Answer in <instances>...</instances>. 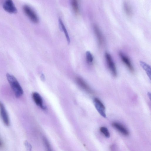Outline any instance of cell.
<instances>
[{
  "mask_svg": "<svg viewBox=\"0 0 151 151\" xmlns=\"http://www.w3.org/2000/svg\"><path fill=\"white\" fill-rule=\"evenodd\" d=\"M45 139L44 140V141L46 147L47 148V149L48 150H50V148L49 142H48V141L46 139Z\"/></svg>",
  "mask_w": 151,
  "mask_h": 151,
  "instance_id": "d6986e66",
  "label": "cell"
},
{
  "mask_svg": "<svg viewBox=\"0 0 151 151\" xmlns=\"http://www.w3.org/2000/svg\"><path fill=\"white\" fill-rule=\"evenodd\" d=\"M6 77L15 96L17 98L20 97L23 94V91L17 79L14 76L8 73L6 74Z\"/></svg>",
  "mask_w": 151,
  "mask_h": 151,
  "instance_id": "6da1fadb",
  "label": "cell"
},
{
  "mask_svg": "<svg viewBox=\"0 0 151 151\" xmlns=\"http://www.w3.org/2000/svg\"><path fill=\"white\" fill-rule=\"evenodd\" d=\"M71 4L73 10L76 15H78L79 13V8L78 0H71Z\"/></svg>",
  "mask_w": 151,
  "mask_h": 151,
  "instance_id": "7c38bea8",
  "label": "cell"
},
{
  "mask_svg": "<svg viewBox=\"0 0 151 151\" xmlns=\"http://www.w3.org/2000/svg\"><path fill=\"white\" fill-rule=\"evenodd\" d=\"M24 144L26 148L29 150H30L31 149V146L30 144L27 141L25 142Z\"/></svg>",
  "mask_w": 151,
  "mask_h": 151,
  "instance_id": "ac0fdd59",
  "label": "cell"
},
{
  "mask_svg": "<svg viewBox=\"0 0 151 151\" xmlns=\"http://www.w3.org/2000/svg\"><path fill=\"white\" fill-rule=\"evenodd\" d=\"M124 9L126 14L129 17L131 16L132 14L131 8L129 4L127 2H125L124 4Z\"/></svg>",
  "mask_w": 151,
  "mask_h": 151,
  "instance_id": "9a60e30c",
  "label": "cell"
},
{
  "mask_svg": "<svg viewBox=\"0 0 151 151\" xmlns=\"http://www.w3.org/2000/svg\"><path fill=\"white\" fill-rule=\"evenodd\" d=\"M93 102L96 109L99 114L103 117L106 118L105 108L102 102L97 98L94 99Z\"/></svg>",
  "mask_w": 151,
  "mask_h": 151,
  "instance_id": "277c9868",
  "label": "cell"
},
{
  "mask_svg": "<svg viewBox=\"0 0 151 151\" xmlns=\"http://www.w3.org/2000/svg\"><path fill=\"white\" fill-rule=\"evenodd\" d=\"M105 58L108 67L113 76L115 77L117 76V71L115 64L110 55L106 52L105 55Z\"/></svg>",
  "mask_w": 151,
  "mask_h": 151,
  "instance_id": "3957f363",
  "label": "cell"
},
{
  "mask_svg": "<svg viewBox=\"0 0 151 151\" xmlns=\"http://www.w3.org/2000/svg\"><path fill=\"white\" fill-rule=\"evenodd\" d=\"M119 55L122 60L129 70L132 73H133L134 71L133 66L128 57L121 52L119 53Z\"/></svg>",
  "mask_w": 151,
  "mask_h": 151,
  "instance_id": "52a82bcc",
  "label": "cell"
},
{
  "mask_svg": "<svg viewBox=\"0 0 151 151\" xmlns=\"http://www.w3.org/2000/svg\"><path fill=\"white\" fill-rule=\"evenodd\" d=\"M23 9L24 12L31 22L35 24L38 23L39 19L38 16L29 6L25 5L23 6Z\"/></svg>",
  "mask_w": 151,
  "mask_h": 151,
  "instance_id": "7a4b0ae2",
  "label": "cell"
},
{
  "mask_svg": "<svg viewBox=\"0 0 151 151\" xmlns=\"http://www.w3.org/2000/svg\"><path fill=\"white\" fill-rule=\"evenodd\" d=\"M0 115L2 120L6 126L9 125L10 122L9 117L3 104L0 101Z\"/></svg>",
  "mask_w": 151,
  "mask_h": 151,
  "instance_id": "8992f818",
  "label": "cell"
},
{
  "mask_svg": "<svg viewBox=\"0 0 151 151\" xmlns=\"http://www.w3.org/2000/svg\"><path fill=\"white\" fill-rule=\"evenodd\" d=\"M100 131L106 138H109L110 136V133L107 128L104 127H102L100 128Z\"/></svg>",
  "mask_w": 151,
  "mask_h": 151,
  "instance_id": "e0dca14e",
  "label": "cell"
},
{
  "mask_svg": "<svg viewBox=\"0 0 151 151\" xmlns=\"http://www.w3.org/2000/svg\"><path fill=\"white\" fill-rule=\"evenodd\" d=\"M93 28L98 44L99 46H101L103 44L104 42L103 36L101 30L97 25L95 24L94 25Z\"/></svg>",
  "mask_w": 151,
  "mask_h": 151,
  "instance_id": "9c48e42d",
  "label": "cell"
},
{
  "mask_svg": "<svg viewBox=\"0 0 151 151\" xmlns=\"http://www.w3.org/2000/svg\"><path fill=\"white\" fill-rule=\"evenodd\" d=\"M59 21L60 24L62 28V29L63 30L65 35L68 42V44H69L70 42V40L67 30L62 20L60 19H59Z\"/></svg>",
  "mask_w": 151,
  "mask_h": 151,
  "instance_id": "5bb4252c",
  "label": "cell"
},
{
  "mask_svg": "<svg viewBox=\"0 0 151 151\" xmlns=\"http://www.w3.org/2000/svg\"><path fill=\"white\" fill-rule=\"evenodd\" d=\"M76 81L78 84L83 89L90 94H93L94 92L88 84L81 78L77 77Z\"/></svg>",
  "mask_w": 151,
  "mask_h": 151,
  "instance_id": "ba28073f",
  "label": "cell"
},
{
  "mask_svg": "<svg viewBox=\"0 0 151 151\" xmlns=\"http://www.w3.org/2000/svg\"><path fill=\"white\" fill-rule=\"evenodd\" d=\"M140 64L150 78L151 77V68L150 66L145 62L142 61H140Z\"/></svg>",
  "mask_w": 151,
  "mask_h": 151,
  "instance_id": "4fadbf2b",
  "label": "cell"
},
{
  "mask_svg": "<svg viewBox=\"0 0 151 151\" xmlns=\"http://www.w3.org/2000/svg\"><path fill=\"white\" fill-rule=\"evenodd\" d=\"M4 142L0 137V148H3L4 146Z\"/></svg>",
  "mask_w": 151,
  "mask_h": 151,
  "instance_id": "ffe728a7",
  "label": "cell"
},
{
  "mask_svg": "<svg viewBox=\"0 0 151 151\" xmlns=\"http://www.w3.org/2000/svg\"><path fill=\"white\" fill-rule=\"evenodd\" d=\"M86 59L87 62L89 64H91L93 61V55L89 51H87L86 52Z\"/></svg>",
  "mask_w": 151,
  "mask_h": 151,
  "instance_id": "2e32d148",
  "label": "cell"
},
{
  "mask_svg": "<svg viewBox=\"0 0 151 151\" xmlns=\"http://www.w3.org/2000/svg\"><path fill=\"white\" fill-rule=\"evenodd\" d=\"M3 8L6 12L10 14H15L17 10L12 0H5L3 4Z\"/></svg>",
  "mask_w": 151,
  "mask_h": 151,
  "instance_id": "5b68a950",
  "label": "cell"
},
{
  "mask_svg": "<svg viewBox=\"0 0 151 151\" xmlns=\"http://www.w3.org/2000/svg\"><path fill=\"white\" fill-rule=\"evenodd\" d=\"M32 97L34 102L37 105L43 109H46V107L43 105L42 99L38 93L36 92L33 93L32 94Z\"/></svg>",
  "mask_w": 151,
  "mask_h": 151,
  "instance_id": "30bf717a",
  "label": "cell"
},
{
  "mask_svg": "<svg viewBox=\"0 0 151 151\" xmlns=\"http://www.w3.org/2000/svg\"><path fill=\"white\" fill-rule=\"evenodd\" d=\"M112 125L123 135L127 136L129 135V132L127 129L121 124L116 122H113Z\"/></svg>",
  "mask_w": 151,
  "mask_h": 151,
  "instance_id": "8fae6325",
  "label": "cell"
}]
</instances>
